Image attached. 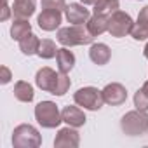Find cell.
<instances>
[{
  "label": "cell",
  "instance_id": "6da1fadb",
  "mask_svg": "<svg viewBox=\"0 0 148 148\" xmlns=\"http://www.w3.org/2000/svg\"><path fill=\"white\" fill-rule=\"evenodd\" d=\"M92 38H94V35H92V33L87 30V26H84V25L66 26V28H61V30L58 32V42L63 44L64 47L91 44Z\"/></svg>",
  "mask_w": 148,
  "mask_h": 148
},
{
  "label": "cell",
  "instance_id": "7a4b0ae2",
  "mask_svg": "<svg viewBox=\"0 0 148 148\" xmlns=\"http://www.w3.org/2000/svg\"><path fill=\"white\" fill-rule=\"evenodd\" d=\"M35 119L38 120V124L42 127H47V129L58 127L63 122V117H61L56 103H52V101H40L35 106Z\"/></svg>",
  "mask_w": 148,
  "mask_h": 148
},
{
  "label": "cell",
  "instance_id": "3957f363",
  "mask_svg": "<svg viewBox=\"0 0 148 148\" xmlns=\"http://www.w3.org/2000/svg\"><path fill=\"white\" fill-rule=\"evenodd\" d=\"M120 127L125 134L129 136H138L148 131V113L143 110H134L129 112L122 117Z\"/></svg>",
  "mask_w": 148,
  "mask_h": 148
},
{
  "label": "cell",
  "instance_id": "277c9868",
  "mask_svg": "<svg viewBox=\"0 0 148 148\" xmlns=\"http://www.w3.org/2000/svg\"><path fill=\"white\" fill-rule=\"evenodd\" d=\"M40 143H42V138L33 125L23 124V125H18L12 132V145L18 148H37L40 146Z\"/></svg>",
  "mask_w": 148,
  "mask_h": 148
},
{
  "label": "cell",
  "instance_id": "5b68a950",
  "mask_svg": "<svg viewBox=\"0 0 148 148\" xmlns=\"http://www.w3.org/2000/svg\"><path fill=\"white\" fill-rule=\"evenodd\" d=\"M75 103L79 106H84L86 110H99L105 103V98H103V91H98L96 87H84V89H79L73 96Z\"/></svg>",
  "mask_w": 148,
  "mask_h": 148
},
{
  "label": "cell",
  "instance_id": "8992f818",
  "mask_svg": "<svg viewBox=\"0 0 148 148\" xmlns=\"http://www.w3.org/2000/svg\"><path fill=\"white\" fill-rule=\"evenodd\" d=\"M132 26H134V23H132L131 16L122 11H117L108 18V32L112 37H117V38L125 37L127 33L132 32Z\"/></svg>",
  "mask_w": 148,
  "mask_h": 148
},
{
  "label": "cell",
  "instance_id": "52a82bcc",
  "mask_svg": "<svg viewBox=\"0 0 148 148\" xmlns=\"http://www.w3.org/2000/svg\"><path fill=\"white\" fill-rule=\"evenodd\" d=\"M58 79H59V73H56V71L51 70V68H42V70L37 71L35 82H37V86H38L42 91H47V92L52 94L54 89H56Z\"/></svg>",
  "mask_w": 148,
  "mask_h": 148
},
{
  "label": "cell",
  "instance_id": "ba28073f",
  "mask_svg": "<svg viewBox=\"0 0 148 148\" xmlns=\"http://www.w3.org/2000/svg\"><path fill=\"white\" fill-rule=\"evenodd\" d=\"M103 98H105V103L112 106H119L127 99V91L120 84H108L103 89Z\"/></svg>",
  "mask_w": 148,
  "mask_h": 148
},
{
  "label": "cell",
  "instance_id": "9c48e42d",
  "mask_svg": "<svg viewBox=\"0 0 148 148\" xmlns=\"http://www.w3.org/2000/svg\"><path fill=\"white\" fill-rule=\"evenodd\" d=\"M79 143H80L79 132L73 129L71 125L61 129L58 132L56 139H54V146H70V148H75V146H79Z\"/></svg>",
  "mask_w": 148,
  "mask_h": 148
},
{
  "label": "cell",
  "instance_id": "30bf717a",
  "mask_svg": "<svg viewBox=\"0 0 148 148\" xmlns=\"http://www.w3.org/2000/svg\"><path fill=\"white\" fill-rule=\"evenodd\" d=\"M37 23H38V26H40L42 30H45V32H52V30H56V28L59 26V23H61V12H59V11L44 9L42 14L38 16Z\"/></svg>",
  "mask_w": 148,
  "mask_h": 148
},
{
  "label": "cell",
  "instance_id": "8fae6325",
  "mask_svg": "<svg viewBox=\"0 0 148 148\" xmlns=\"http://www.w3.org/2000/svg\"><path fill=\"white\" fill-rule=\"evenodd\" d=\"M64 12H66L68 23H71V25H84L89 19V11L80 4H70L64 9Z\"/></svg>",
  "mask_w": 148,
  "mask_h": 148
},
{
  "label": "cell",
  "instance_id": "7c38bea8",
  "mask_svg": "<svg viewBox=\"0 0 148 148\" xmlns=\"http://www.w3.org/2000/svg\"><path fill=\"white\" fill-rule=\"evenodd\" d=\"M131 35H132L134 40H145V38H148V5L139 11L138 21L134 23Z\"/></svg>",
  "mask_w": 148,
  "mask_h": 148
},
{
  "label": "cell",
  "instance_id": "4fadbf2b",
  "mask_svg": "<svg viewBox=\"0 0 148 148\" xmlns=\"http://www.w3.org/2000/svg\"><path fill=\"white\" fill-rule=\"evenodd\" d=\"M61 117H63V122H66L71 127H80L86 124V115L79 106H66L61 112Z\"/></svg>",
  "mask_w": 148,
  "mask_h": 148
},
{
  "label": "cell",
  "instance_id": "5bb4252c",
  "mask_svg": "<svg viewBox=\"0 0 148 148\" xmlns=\"http://www.w3.org/2000/svg\"><path fill=\"white\" fill-rule=\"evenodd\" d=\"M89 56L96 64H106L112 58V51L105 44H92L91 51H89Z\"/></svg>",
  "mask_w": 148,
  "mask_h": 148
},
{
  "label": "cell",
  "instance_id": "9a60e30c",
  "mask_svg": "<svg viewBox=\"0 0 148 148\" xmlns=\"http://www.w3.org/2000/svg\"><path fill=\"white\" fill-rule=\"evenodd\" d=\"M56 59H58V68H59L61 73H68L73 68V64H75V56H73V52L68 51L66 47L58 49Z\"/></svg>",
  "mask_w": 148,
  "mask_h": 148
},
{
  "label": "cell",
  "instance_id": "2e32d148",
  "mask_svg": "<svg viewBox=\"0 0 148 148\" xmlns=\"http://www.w3.org/2000/svg\"><path fill=\"white\" fill-rule=\"evenodd\" d=\"M12 12H14V18L18 19H28L35 12V2L33 0H16Z\"/></svg>",
  "mask_w": 148,
  "mask_h": 148
},
{
  "label": "cell",
  "instance_id": "e0dca14e",
  "mask_svg": "<svg viewBox=\"0 0 148 148\" xmlns=\"http://www.w3.org/2000/svg\"><path fill=\"white\" fill-rule=\"evenodd\" d=\"M87 30L96 37L101 35L105 32H108V16H101V14H94L89 21H87Z\"/></svg>",
  "mask_w": 148,
  "mask_h": 148
},
{
  "label": "cell",
  "instance_id": "ac0fdd59",
  "mask_svg": "<svg viewBox=\"0 0 148 148\" xmlns=\"http://www.w3.org/2000/svg\"><path fill=\"white\" fill-rule=\"evenodd\" d=\"M38 45H40V40H38L37 35H33V33H28L26 37H23V38L19 40V49H21L23 54H26V56L37 54V52H38Z\"/></svg>",
  "mask_w": 148,
  "mask_h": 148
},
{
  "label": "cell",
  "instance_id": "d6986e66",
  "mask_svg": "<svg viewBox=\"0 0 148 148\" xmlns=\"http://www.w3.org/2000/svg\"><path fill=\"white\" fill-rule=\"evenodd\" d=\"M14 96H16V99H19V101H23V103H30V101L33 99V87H32L28 82L19 80V82H16V86H14Z\"/></svg>",
  "mask_w": 148,
  "mask_h": 148
},
{
  "label": "cell",
  "instance_id": "ffe728a7",
  "mask_svg": "<svg viewBox=\"0 0 148 148\" xmlns=\"http://www.w3.org/2000/svg\"><path fill=\"white\" fill-rule=\"evenodd\" d=\"M117 11H119V0H99L94 5V14H101L108 18Z\"/></svg>",
  "mask_w": 148,
  "mask_h": 148
},
{
  "label": "cell",
  "instance_id": "44dd1931",
  "mask_svg": "<svg viewBox=\"0 0 148 148\" xmlns=\"http://www.w3.org/2000/svg\"><path fill=\"white\" fill-rule=\"evenodd\" d=\"M28 33H32V26L26 19H18L14 21L12 28H11V35L14 40H21L23 37H26Z\"/></svg>",
  "mask_w": 148,
  "mask_h": 148
},
{
  "label": "cell",
  "instance_id": "7402d4cb",
  "mask_svg": "<svg viewBox=\"0 0 148 148\" xmlns=\"http://www.w3.org/2000/svg\"><path fill=\"white\" fill-rule=\"evenodd\" d=\"M40 58H44V59H51V58H54L56 54H58V49H56V44L52 42V40H49V38H45V40H40V45H38V52H37Z\"/></svg>",
  "mask_w": 148,
  "mask_h": 148
},
{
  "label": "cell",
  "instance_id": "603a6c76",
  "mask_svg": "<svg viewBox=\"0 0 148 148\" xmlns=\"http://www.w3.org/2000/svg\"><path fill=\"white\" fill-rule=\"evenodd\" d=\"M68 89H70V79L66 77V73H61V71H59V79H58V84H56V89H54L52 94L63 96Z\"/></svg>",
  "mask_w": 148,
  "mask_h": 148
},
{
  "label": "cell",
  "instance_id": "cb8c5ba5",
  "mask_svg": "<svg viewBox=\"0 0 148 148\" xmlns=\"http://www.w3.org/2000/svg\"><path fill=\"white\" fill-rule=\"evenodd\" d=\"M134 106H136V110H143V112L148 110V94L143 89H139L134 94Z\"/></svg>",
  "mask_w": 148,
  "mask_h": 148
},
{
  "label": "cell",
  "instance_id": "d4e9b609",
  "mask_svg": "<svg viewBox=\"0 0 148 148\" xmlns=\"http://www.w3.org/2000/svg\"><path fill=\"white\" fill-rule=\"evenodd\" d=\"M42 7L44 9H51V11H64L66 4L64 0H42Z\"/></svg>",
  "mask_w": 148,
  "mask_h": 148
},
{
  "label": "cell",
  "instance_id": "484cf974",
  "mask_svg": "<svg viewBox=\"0 0 148 148\" xmlns=\"http://www.w3.org/2000/svg\"><path fill=\"white\" fill-rule=\"evenodd\" d=\"M0 71H2V84H7L11 80V71H9V68L7 66H2V68H0Z\"/></svg>",
  "mask_w": 148,
  "mask_h": 148
},
{
  "label": "cell",
  "instance_id": "4316f807",
  "mask_svg": "<svg viewBox=\"0 0 148 148\" xmlns=\"http://www.w3.org/2000/svg\"><path fill=\"white\" fill-rule=\"evenodd\" d=\"M9 7H7V4H2V16H0V21H7L9 19Z\"/></svg>",
  "mask_w": 148,
  "mask_h": 148
},
{
  "label": "cell",
  "instance_id": "83f0119b",
  "mask_svg": "<svg viewBox=\"0 0 148 148\" xmlns=\"http://www.w3.org/2000/svg\"><path fill=\"white\" fill-rule=\"evenodd\" d=\"M82 2H84L86 5H96V4L99 2V0H82Z\"/></svg>",
  "mask_w": 148,
  "mask_h": 148
},
{
  "label": "cell",
  "instance_id": "f1b7e54d",
  "mask_svg": "<svg viewBox=\"0 0 148 148\" xmlns=\"http://www.w3.org/2000/svg\"><path fill=\"white\" fill-rule=\"evenodd\" d=\"M141 89H143V91H145V92H146V94H148V80H146V82H145V86H143V87H141Z\"/></svg>",
  "mask_w": 148,
  "mask_h": 148
},
{
  "label": "cell",
  "instance_id": "f546056e",
  "mask_svg": "<svg viewBox=\"0 0 148 148\" xmlns=\"http://www.w3.org/2000/svg\"><path fill=\"white\" fill-rule=\"evenodd\" d=\"M145 56H146V58H148V44H146V45H145Z\"/></svg>",
  "mask_w": 148,
  "mask_h": 148
}]
</instances>
